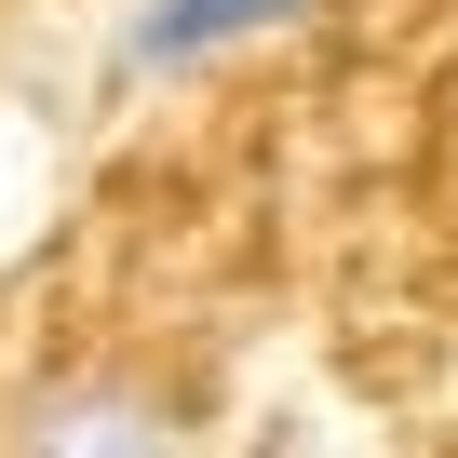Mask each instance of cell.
Wrapping results in <instances>:
<instances>
[{"label":"cell","instance_id":"7a4b0ae2","mask_svg":"<svg viewBox=\"0 0 458 458\" xmlns=\"http://www.w3.org/2000/svg\"><path fill=\"white\" fill-rule=\"evenodd\" d=\"M28 458H175V445H162V418L135 391H68V404H41Z\"/></svg>","mask_w":458,"mask_h":458},{"label":"cell","instance_id":"6da1fadb","mask_svg":"<svg viewBox=\"0 0 458 458\" xmlns=\"http://www.w3.org/2000/svg\"><path fill=\"white\" fill-rule=\"evenodd\" d=\"M297 14V0H148V14H135V68H202V55H229V41H270Z\"/></svg>","mask_w":458,"mask_h":458}]
</instances>
